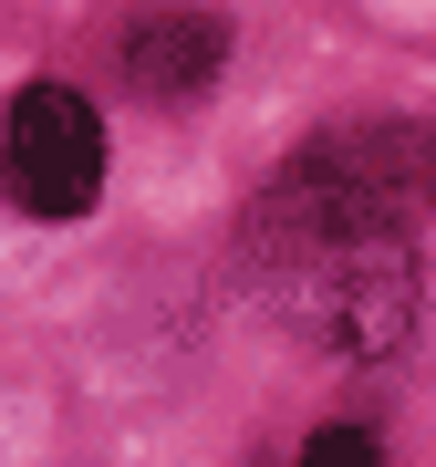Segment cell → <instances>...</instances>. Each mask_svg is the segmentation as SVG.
Listing matches in <instances>:
<instances>
[{
	"label": "cell",
	"mask_w": 436,
	"mask_h": 467,
	"mask_svg": "<svg viewBox=\"0 0 436 467\" xmlns=\"http://www.w3.org/2000/svg\"><path fill=\"white\" fill-rule=\"evenodd\" d=\"M436 218V125L385 115V125H333L260 187L250 239H405Z\"/></svg>",
	"instance_id": "1"
},
{
	"label": "cell",
	"mask_w": 436,
	"mask_h": 467,
	"mask_svg": "<svg viewBox=\"0 0 436 467\" xmlns=\"http://www.w3.org/2000/svg\"><path fill=\"white\" fill-rule=\"evenodd\" d=\"M281 322L291 333H312L333 364H385L405 353L416 333V260H405V239H281Z\"/></svg>",
	"instance_id": "2"
},
{
	"label": "cell",
	"mask_w": 436,
	"mask_h": 467,
	"mask_svg": "<svg viewBox=\"0 0 436 467\" xmlns=\"http://www.w3.org/2000/svg\"><path fill=\"white\" fill-rule=\"evenodd\" d=\"M0 187L32 218H84L104 187V115L73 84H21L0 125Z\"/></svg>",
	"instance_id": "3"
},
{
	"label": "cell",
	"mask_w": 436,
	"mask_h": 467,
	"mask_svg": "<svg viewBox=\"0 0 436 467\" xmlns=\"http://www.w3.org/2000/svg\"><path fill=\"white\" fill-rule=\"evenodd\" d=\"M218 63H229V21L218 11H146V21H125V84L156 94V104L198 94Z\"/></svg>",
	"instance_id": "4"
},
{
	"label": "cell",
	"mask_w": 436,
	"mask_h": 467,
	"mask_svg": "<svg viewBox=\"0 0 436 467\" xmlns=\"http://www.w3.org/2000/svg\"><path fill=\"white\" fill-rule=\"evenodd\" d=\"M302 467H385V436L374 426H312Z\"/></svg>",
	"instance_id": "5"
}]
</instances>
